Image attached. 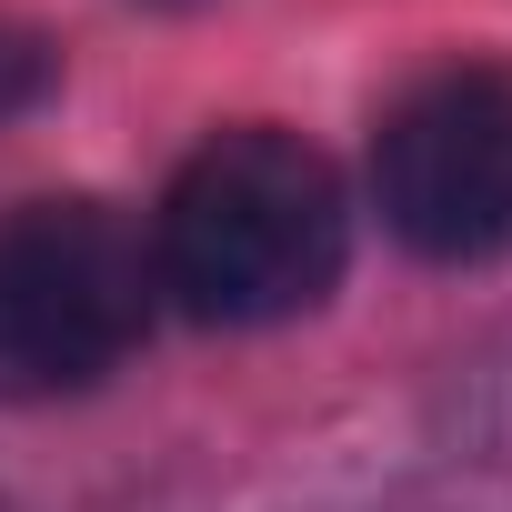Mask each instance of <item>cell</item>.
Listing matches in <instances>:
<instances>
[{
  "label": "cell",
  "instance_id": "obj_1",
  "mask_svg": "<svg viewBox=\"0 0 512 512\" xmlns=\"http://www.w3.org/2000/svg\"><path fill=\"white\" fill-rule=\"evenodd\" d=\"M342 262H352L342 171L302 131H272V121L211 131L151 221L161 292L221 332H262V322L312 312L342 282Z\"/></svg>",
  "mask_w": 512,
  "mask_h": 512
},
{
  "label": "cell",
  "instance_id": "obj_3",
  "mask_svg": "<svg viewBox=\"0 0 512 512\" xmlns=\"http://www.w3.org/2000/svg\"><path fill=\"white\" fill-rule=\"evenodd\" d=\"M382 221L422 262H502L512 251V61H442L382 111L372 141Z\"/></svg>",
  "mask_w": 512,
  "mask_h": 512
},
{
  "label": "cell",
  "instance_id": "obj_5",
  "mask_svg": "<svg viewBox=\"0 0 512 512\" xmlns=\"http://www.w3.org/2000/svg\"><path fill=\"white\" fill-rule=\"evenodd\" d=\"M151 11H201V0H151Z\"/></svg>",
  "mask_w": 512,
  "mask_h": 512
},
{
  "label": "cell",
  "instance_id": "obj_2",
  "mask_svg": "<svg viewBox=\"0 0 512 512\" xmlns=\"http://www.w3.org/2000/svg\"><path fill=\"white\" fill-rule=\"evenodd\" d=\"M161 312L151 241L111 201L0 211V392H81Z\"/></svg>",
  "mask_w": 512,
  "mask_h": 512
},
{
  "label": "cell",
  "instance_id": "obj_4",
  "mask_svg": "<svg viewBox=\"0 0 512 512\" xmlns=\"http://www.w3.org/2000/svg\"><path fill=\"white\" fill-rule=\"evenodd\" d=\"M51 81H61V51L41 31H21V21H0V121H21Z\"/></svg>",
  "mask_w": 512,
  "mask_h": 512
}]
</instances>
